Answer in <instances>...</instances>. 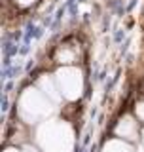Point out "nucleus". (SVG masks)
Returning a JSON list of instances; mask_svg holds the SVG:
<instances>
[{
  "label": "nucleus",
  "mask_w": 144,
  "mask_h": 152,
  "mask_svg": "<svg viewBox=\"0 0 144 152\" xmlns=\"http://www.w3.org/2000/svg\"><path fill=\"white\" fill-rule=\"evenodd\" d=\"M40 142L46 152H70L72 133L65 124H46L40 129Z\"/></svg>",
  "instance_id": "nucleus-1"
},
{
  "label": "nucleus",
  "mask_w": 144,
  "mask_h": 152,
  "mask_svg": "<svg viewBox=\"0 0 144 152\" xmlns=\"http://www.w3.org/2000/svg\"><path fill=\"white\" fill-rule=\"evenodd\" d=\"M47 110H49V104H47V103H40L36 93H32V97H25V99H23V112H31L32 120H34L36 116H44Z\"/></svg>",
  "instance_id": "nucleus-2"
},
{
  "label": "nucleus",
  "mask_w": 144,
  "mask_h": 152,
  "mask_svg": "<svg viewBox=\"0 0 144 152\" xmlns=\"http://www.w3.org/2000/svg\"><path fill=\"white\" fill-rule=\"evenodd\" d=\"M135 133H137V126L131 118H123L118 126V135L119 137H127V139H135Z\"/></svg>",
  "instance_id": "nucleus-3"
},
{
  "label": "nucleus",
  "mask_w": 144,
  "mask_h": 152,
  "mask_svg": "<svg viewBox=\"0 0 144 152\" xmlns=\"http://www.w3.org/2000/svg\"><path fill=\"white\" fill-rule=\"evenodd\" d=\"M104 152H131V148H129L127 145H123V142H119V141H112L104 146Z\"/></svg>",
  "instance_id": "nucleus-4"
},
{
  "label": "nucleus",
  "mask_w": 144,
  "mask_h": 152,
  "mask_svg": "<svg viewBox=\"0 0 144 152\" xmlns=\"http://www.w3.org/2000/svg\"><path fill=\"white\" fill-rule=\"evenodd\" d=\"M137 112H138V118H142V120H144V103H140L137 107Z\"/></svg>",
  "instance_id": "nucleus-5"
},
{
  "label": "nucleus",
  "mask_w": 144,
  "mask_h": 152,
  "mask_svg": "<svg viewBox=\"0 0 144 152\" xmlns=\"http://www.w3.org/2000/svg\"><path fill=\"white\" fill-rule=\"evenodd\" d=\"M8 152H15V150H8Z\"/></svg>",
  "instance_id": "nucleus-6"
}]
</instances>
